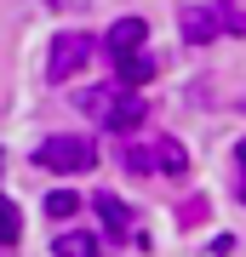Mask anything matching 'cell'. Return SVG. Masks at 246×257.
Instances as JSON below:
<instances>
[{
  "label": "cell",
  "mask_w": 246,
  "mask_h": 257,
  "mask_svg": "<svg viewBox=\"0 0 246 257\" xmlns=\"http://www.w3.org/2000/svg\"><path fill=\"white\" fill-rule=\"evenodd\" d=\"M92 206L103 211V223H109V234H115V240H126V234H137V223H132V211L120 206L115 194H98V200H92Z\"/></svg>",
  "instance_id": "obj_6"
},
{
  "label": "cell",
  "mask_w": 246,
  "mask_h": 257,
  "mask_svg": "<svg viewBox=\"0 0 246 257\" xmlns=\"http://www.w3.org/2000/svg\"><path fill=\"white\" fill-rule=\"evenodd\" d=\"M35 166H46V172H92V166H98V143L80 138V132L46 138V143L35 149Z\"/></svg>",
  "instance_id": "obj_2"
},
{
  "label": "cell",
  "mask_w": 246,
  "mask_h": 257,
  "mask_svg": "<svg viewBox=\"0 0 246 257\" xmlns=\"http://www.w3.org/2000/svg\"><path fill=\"white\" fill-rule=\"evenodd\" d=\"M57 257H98V234H86V229H74V234H57Z\"/></svg>",
  "instance_id": "obj_7"
},
{
  "label": "cell",
  "mask_w": 246,
  "mask_h": 257,
  "mask_svg": "<svg viewBox=\"0 0 246 257\" xmlns=\"http://www.w3.org/2000/svg\"><path fill=\"white\" fill-rule=\"evenodd\" d=\"M86 57H92V40L86 35H57L52 40V57H46V80H74V74L86 69Z\"/></svg>",
  "instance_id": "obj_4"
},
{
  "label": "cell",
  "mask_w": 246,
  "mask_h": 257,
  "mask_svg": "<svg viewBox=\"0 0 246 257\" xmlns=\"http://www.w3.org/2000/svg\"><path fill=\"white\" fill-rule=\"evenodd\" d=\"M46 211H52V217H74V211H80V200H74L69 189H57L52 200H46Z\"/></svg>",
  "instance_id": "obj_10"
},
{
  "label": "cell",
  "mask_w": 246,
  "mask_h": 257,
  "mask_svg": "<svg viewBox=\"0 0 246 257\" xmlns=\"http://www.w3.org/2000/svg\"><path fill=\"white\" fill-rule=\"evenodd\" d=\"M155 166H160V172H172V177H183V166H189V160H183L178 143H160V149H155Z\"/></svg>",
  "instance_id": "obj_9"
},
{
  "label": "cell",
  "mask_w": 246,
  "mask_h": 257,
  "mask_svg": "<svg viewBox=\"0 0 246 257\" xmlns=\"http://www.w3.org/2000/svg\"><path fill=\"white\" fill-rule=\"evenodd\" d=\"M18 234H23V217H18V206H12L6 194H0V246H12Z\"/></svg>",
  "instance_id": "obj_8"
},
{
  "label": "cell",
  "mask_w": 246,
  "mask_h": 257,
  "mask_svg": "<svg viewBox=\"0 0 246 257\" xmlns=\"http://www.w3.org/2000/svg\"><path fill=\"white\" fill-rule=\"evenodd\" d=\"M143 40H149V23L143 18H120L109 29V57H115V63H132V57H143Z\"/></svg>",
  "instance_id": "obj_5"
},
{
  "label": "cell",
  "mask_w": 246,
  "mask_h": 257,
  "mask_svg": "<svg viewBox=\"0 0 246 257\" xmlns=\"http://www.w3.org/2000/svg\"><path fill=\"white\" fill-rule=\"evenodd\" d=\"M80 109L98 114L109 132H120V138H126V132H137V126H143V114H149L143 97L126 92V86H98V92H80Z\"/></svg>",
  "instance_id": "obj_1"
},
{
  "label": "cell",
  "mask_w": 246,
  "mask_h": 257,
  "mask_svg": "<svg viewBox=\"0 0 246 257\" xmlns=\"http://www.w3.org/2000/svg\"><path fill=\"white\" fill-rule=\"evenodd\" d=\"M218 29L246 35V12L229 6V0H223V6H189V12H183V35H189V40H212Z\"/></svg>",
  "instance_id": "obj_3"
},
{
  "label": "cell",
  "mask_w": 246,
  "mask_h": 257,
  "mask_svg": "<svg viewBox=\"0 0 246 257\" xmlns=\"http://www.w3.org/2000/svg\"><path fill=\"white\" fill-rule=\"evenodd\" d=\"M229 183H235V194L246 200V138L235 143V172H229Z\"/></svg>",
  "instance_id": "obj_11"
}]
</instances>
